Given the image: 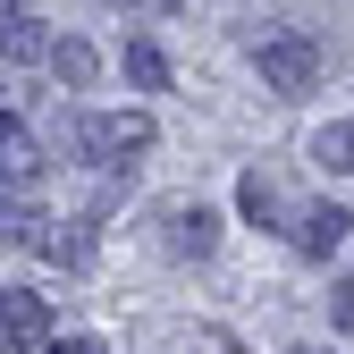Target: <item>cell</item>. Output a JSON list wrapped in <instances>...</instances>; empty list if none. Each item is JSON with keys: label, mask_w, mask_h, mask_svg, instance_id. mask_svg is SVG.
I'll use <instances>...</instances> for the list:
<instances>
[{"label": "cell", "mask_w": 354, "mask_h": 354, "mask_svg": "<svg viewBox=\"0 0 354 354\" xmlns=\"http://www.w3.org/2000/svg\"><path fill=\"white\" fill-rule=\"evenodd\" d=\"M152 110H93V118H76V152L93 160V169H127V160H144L152 152Z\"/></svg>", "instance_id": "1"}, {"label": "cell", "mask_w": 354, "mask_h": 354, "mask_svg": "<svg viewBox=\"0 0 354 354\" xmlns=\"http://www.w3.org/2000/svg\"><path fill=\"white\" fill-rule=\"evenodd\" d=\"M253 68H261V84H270V93H313L329 59H321V42H313V34L279 26V34H261V42H253Z\"/></svg>", "instance_id": "2"}, {"label": "cell", "mask_w": 354, "mask_h": 354, "mask_svg": "<svg viewBox=\"0 0 354 354\" xmlns=\"http://www.w3.org/2000/svg\"><path fill=\"white\" fill-rule=\"evenodd\" d=\"M51 346V304L26 287H0V354H42Z\"/></svg>", "instance_id": "3"}, {"label": "cell", "mask_w": 354, "mask_h": 354, "mask_svg": "<svg viewBox=\"0 0 354 354\" xmlns=\"http://www.w3.org/2000/svg\"><path fill=\"white\" fill-rule=\"evenodd\" d=\"M160 245H169L177 261H203V253L219 245V211H211V203H160Z\"/></svg>", "instance_id": "4"}, {"label": "cell", "mask_w": 354, "mask_h": 354, "mask_svg": "<svg viewBox=\"0 0 354 354\" xmlns=\"http://www.w3.org/2000/svg\"><path fill=\"white\" fill-rule=\"evenodd\" d=\"M346 236H354V211H346V203H313V211H295V253L329 261Z\"/></svg>", "instance_id": "5"}, {"label": "cell", "mask_w": 354, "mask_h": 354, "mask_svg": "<svg viewBox=\"0 0 354 354\" xmlns=\"http://www.w3.org/2000/svg\"><path fill=\"white\" fill-rule=\"evenodd\" d=\"M34 177H42V144H34V127H26V118H0V186L26 194Z\"/></svg>", "instance_id": "6"}, {"label": "cell", "mask_w": 354, "mask_h": 354, "mask_svg": "<svg viewBox=\"0 0 354 354\" xmlns=\"http://www.w3.org/2000/svg\"><path fill=\"white\" fill-rule=\"evenodd\" d=\"M34 253L59 261V270H84V261H93V228H84V219H42V228H34Z\"/></svg>", "instance_id": "7"}, {"label": "cell", "mask_w": 354, "mask_h": 354, "mask_svg": "<svg viewBox=\"0 0 354 354\" xmlns=\"http://www.w3.org/2000/svg\"><path fill=\"white\" fill-rule=\"evenodd\" d=\"M0 59H51V34L26 17V0H0Z\"/></svg>", "instance_id": "8"}, {"label": "cell", "mask_w": 354, "mask_h": 354, "mask_svg": "<svg viewBox=\"0 0 354 354\" xmlns=\"http://www.w3.org/2000/svg\"><path fill=\"white\" fill-rule=\"evenodd\" d=\"M236 211L253 219V228H279V219H287V194H279L261 169H245V177H236Z\"/></svg>", "instance_id": "9"}, {"label": "cell", "mask_w": 354, "mask_h": 354, "mask_svg": "<svg viewBox=\"0 0 354 354\" xmlns=\"http://www.w3.org/2000/svg\"><path fill=\"white\" fill-rule=\"evenodd\" d=\"M51 76L68 84V93H84V84L102 76V51H93V42H76V34H59V42H51Z\"/></svg>", "instance_id": "10"}, {"label": "cell", "mask_w": 354, "mask_h": 354, "mask_svg": "<svg viewBox=\"0 0 354 354\" xmlns=\"http://www.w3.org/2000/svg\"><path fill=\"white\" fill-rule=\"evenodd\" d=\"M313 160H329L337 177H354V118H337V127H321V136H313Z\"/></svg>", "instance_id": "11"}, {"label": "cell", "mask_w": 354, "mask_h": 354, "mask_svg": "<svg viewBox=\"0 0 354 354\" xmlns=\"http://www.w3.org/2000/svg\"><path fill=\"white\" fill-rule=\"evenodd\" d=\"M127 76H136L144 93H160V84H169V59H160V42H127Z\"/></svg>", "instance_id": "12"}, {"label": "cell", "mask_w": 354, "mask_h": 354, "mask_svg": "<svg viewBox=\"0 0 354 354\" xmlns=\"http://www.w3.org/2000/svg\"><path fill=\"white\" fill-rule=\"evenodd\" d=\"M329 321H337V329H354V279H346V287L329 295Z\"/></svg>", "instance_id": "13"}, {"label": "cell", "mask_w": 354, "mask_h": 354, "mask_svg": "<svg viewBox=\"0 0 354 354\" xmlns=\"http://www.w3.org/2000/svg\"><path fill=\"white\" fill-rule=\"evenodd\" d=\"M42 354H102V346H93V337H51Z\"/></svg>", "instance_id": "14"}, {"label": "cell", "mask_w": 354, "mask_h": 354, "mask_svg": "<svg viewBox=\"0 0 354 354\" xmlns=\"http://www.w3.org/2000/svg\"><path fill=\"white\" fill-rule=\"evenodd\" d=\"M136 9H177V0H136Z\"/></svg>", "instance_id": "15"}, {"label": "cell", "mask_w": 354, "mask_h": 354, "mask_svg": "<svg viewBox=\"0 0 354 354\" xmlns=\"http://www.w3.org/2000/svg\"><path fill=\"white\" fill-rule=\"evenodd\" d=\"M295 354H321V346H295Z\"/></svg>", "instance_id": "16"}]
</instances>
